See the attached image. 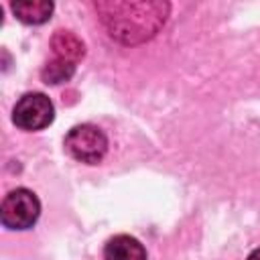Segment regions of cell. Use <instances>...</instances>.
<instances>
[{"label": "cell", "instance_id": "cell-1", "mask_svg": "<svg viewBox=\"0 0 260 260\" xmlns=\"http://www.w3.org/2000/svg\"><path fill=\"white\" fill-rule=\"evenodd\" d=\"M108 37L120 45L136 47L156 37L165 26L171 4L160 0L146 2H95L93 4Z\"/></svg>", "mask_w": 260, "mask_h": 260}, {"label": "cell", "instance_id": "cell-2", "mask_svg": "<svg viewBox=\"0 0 260 260\" xmlns=\"http://www.w3.org/2000/svg\"><path fill=\"white\" fill-rule=\"evenodd\" d=\"M63 148L65 152L83 165H98L106 158L110 142L106 132L89 122L83 124H75L73 128L67 130L65 138H63Z\"/></svg>", "mask_w": 260, "mask_h": 260}, {"label": "cell", "instance_id": "cell-3", "mask_svg": "<svg viewBox=\"0 0 260 260\" xmlns=\"http://www.w3.org/2000/svg\"><path fill=\"white\" fill-rule=\"evenodd\" d=\"M41 215V201L35 191L26 187H16L8 191L0 203V221L4 228L14 232L30 230Z\"/></svg>", "mask_w": 260, "mask_h": 260}, {"label": "cell", "instance_id": "cell-4", "mask_svg": "<svg viewBox=\"0 0 260 260\" xmlns=\"http://www.w3.org/2000/svg\"><path fill=\"white\" fill-rule=\"evenodd\" d=\"M55 120V106L43 91L22 93L12 108V124L24 132H39Z\"/></svg>", "mask_w": 260, "mask_h": 260}, {"label": "cell", "instance_id": "cell-5", "mask_svg": "<svg viewBox=\"0 0 260 260\" xmlns=\"http://www.w3.org/2000/svg\"><path fill=\"white\" fill-rule=\"evenodd\" d=\"M144 244L130 234H116L104 244V260H146Z\"/></svg>", "mask_w": 260, "mask_h": 260}, {"label": "cell", "instance_id": "cell-6", "mask_svg": "<svg viewBox=\"0 0 260 260\" xmlns=\"http://www.w3.org/2000/svg\"><path fill=\"white\" fill-rule=\"evenodd\" d=\"M10 10L22 24L39 26L51 20L55 4L51 0H16L10 2Z\"/></svg>", "mask_w": 260, "mask_h": 260}, {"label": "cell", "instance_id": "cell-7", "mask_svg": "<svg viewBox=\"0 0 260 260\" xmlns=\"http://www.w3.org/2000/svg\"><path fill=\"white\" fill-rule=\"evenodd\" d=\"M51 51H53V57L57 59H63V61H69V63H79L85 55V45L83 41L71 32V30H57L53 37H51Z\"/></svg>", "mask_w": 260, "mask_h": 260}, {"label": "cell", "instance_id": "cell-8", "mask_svg": "<svg viewBox=\"0 0 260 260\" xmlns=\"http://www.w3.org/2000/svg\"><path fill=\"white\" fill-rule=\"evenodd\" d=\"M75 69L77 65L75 63H69V61H63V59H49L43 69H41V79L47 83V85H59V83H67L73 75H75Z\"/></svg>", "mask_w": 260, "mask_h": 260}, {"label": "cell", "instance_id": "cell-9", "mask_svg": "<svg viewBox=\"0 0 260 260\" xmlns=\"http://www.w3.org/2000/svg\"><path fill=\"white\" fill-rule=\"evenodd\" d=\"M246 260H260V248L252 250V252L248 254V258H246Z\"/></svg>", "mask_w": 260, "mask_h": 260}]
</instances>
